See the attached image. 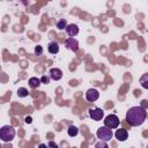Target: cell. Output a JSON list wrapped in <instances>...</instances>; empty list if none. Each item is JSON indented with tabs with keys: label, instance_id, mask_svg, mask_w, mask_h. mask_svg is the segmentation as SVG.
I'll return each mask as SVG.
<instances>
[{
	"label": "cell",
	"instance_id": "obj_1",
	"mask_svg": "<svg viewBox=\"0 0 148 148\" xmlns=\"http://www.w3.org/2000/svg\"><path fill=\"white\" fill-rule=\"evenodd\" d=\"M147 118V111L143 106H132L126 112L125 120L131 126H140L145 123Z\"/></svg>",
	"mask_w": 148,
	"mask_h": 148
},
{
	"label": "cell",
	"instance_id": "obj_2",
	"mask_svg": "<svg viewBox=\"0 0 148 148\" xmlns=\"http://www.w3.org/2000/svg\"><path fill=\"white\" fill-rule=\"evenodd\" d=\"M15 136V130L10 125H5L0 128V138L3 142H9Z\"/></svg>",
	"mask_w": 148,
	"mask_h": 148
},
{
	"label": "cell",
	"instance_id": "obj_3",
	"mask_svg": "<svg viewBox=\"0 0 148 148\" xmlns=\"http://www.w3.org/2000/svg\"><path fill=\"white\" fill-rule=\"evenodd\" d=\"M96 135H97V138H98L101 141L108 142V141H110V140L112 139L113 133H112V130L108 128L106 126H103V127H99V128L97 130Z\"/></svg>",
	"mask_w": 148,
	"mask_h": 148
},
{
	"label": "cell",
	"instance_id": "obj_4",
	"mask_svg": "<svg viewBox=\"0 0 148 148\" xmlns=\"http://www.w3.org/2000/svg\"><path fill=\"white\" fill-rule=\"evenodd\" d=\"M119 124H120V120L116 114H109L104 119V126H106L110 130L117 128L119 126Z\"/></svg>",
	"mask_w": 148,
	"mask_h": 148
},
{
	"label": "cell",
	"instance_id": "obj_5",
	"mask_svg": "<svg viewBox=\"0 0 148 148\" xmlns=\"http://www.w3.org/2000/svg\"><path fill=\"white\" fill-rule=\"evenodd\" d=\"M89 116H90V118H91L92 120L98 121V120H101V119L103 118V116H104V111H103L102 109H99V108L90 109V110H89Z\"/></svg>",
	"mask_w": 148,
	"mask_h": 148
},
{
	"label": "cell",
	"instance_id": "obj_6",
	"mask_svg": "<svg viewBox=\"0 0 148 148\" xmlns=\"http://www.w3.org/2000/svg\"><path fill=\"white\" fill-rule=\"evenodd\" d=\"M65 45H66L67 49H69V50L73 51V52H76V51L79 50V42H77L75 38H73V37L67 38V39L65 40Z\"/></svg>",
	"mask_w": 148,
	"mask_h": 148
},
{
	"label": "cell",
	"instance_id": "obj_7",
	"mask_svg": "<svg viewBox=\"0 0 148 148\" xmlns=\"http://www.w3.org/2000/svg\"><path fill=\"white\" fill-rule=\"evenodd\" d=\"M98 97H99V92H98V90H96L94 88L88 89L86 92V99L88 102H95L98 99Z\"/></svg>",
	"mask_w": 148,
	"mask_h": 148
},
{
	"label": "cell",
	"instance_id": "obj_8",
	"mask_svg": "<svg viewBox=\"0 0 148 148\" xmlns=\"http://www.w3.org/2000/svg\"><path fill=\"white\" fill-rule=\"evenodd\" d=\"M114 136H116V139L118 141H125L128 138V133H127V131L125 128H119V130L116 131Z\"/></svg>",
	"mask_w": 148,
	"mask_h": 148
},
{
	"label": "cell",
	"instance_id": "obj_9",
	"mask_svg": "<svg viewBox=\"0 0 148 148\" xmlns=\"http://www.w3.org/2000/svg\"><path fill=\"white\" fill-rule=\"evenodd\" d=\"M66 32H67V35H68L69 37H73V38H74V36H76V35L79 34V28H77V25L74 24V23L68 24L67 28H66Z\"/></svg>",
	"mask_w": 148,
	"mask_h": 148
},
{
	"label": "cell",
	"instance_id": "obj_10",
	"mask_svg": "<svg viewBox=\"0 0 148 148\" xmlns=\"http://www.w3.org/2000/svg\"><path fill=\"white\" fill-rule=\"evenodd\" d=\"M50 77L54 81H59L62 77V72L59 68H51L50 69Z\"/></svg>",
	"mask_w": 148,
	"mask_h": 148
},
{
	"label": "cell",
	"instance_id": "obj_11",
	"mask_svg": "<svg viewBox=\"0 0 148 148\" xmlns=\"http://www.w3.org/2000/svg\"><path fill=\"white\" fill-rule=\"evenodd\" d=\"M47 51L51 53V54H57L59 52V44L57 42H51L49 43L47 45Z\"/></svg>",
	"mask_w": 148,
	"mask_h": 148
},
{
	"label": "cell",
	"instance_id": "obj_12",
	"mask_svg": "<svg viewBox=\"0 0 148 148\" xmlns=\"http://www.w3.org/2000/svg\"><path fill=\"white\" fill-rule=\"evenodd\" d=\"M40 83H42L40 82V79H37L36 76H32V77L29 79V86L31 88H38Z\"/></svg>",
	"mask_w": 148,
	"mask_h": 148
},
{
	"label": "cell",
	"instance_id": "obj_13",
	"mask_svg": "<svg viewBox=\"0 0 148 148\" xmlns=\"http://www.w3.org/2000/svg\"><path fill=\"white\" fill-rule=\"evenodd\" d=\"M139 82H140V84H141L145 89H148V73L142 74L141 77H140V80H139Z\"/></svg>",
	"mask_w": 148,
	"mask_h": 148
},
{
	"label": "cell",
	"instance_id": "obj_14",
	"mask_svg": "<svg viewBox=\"0 0 148 148\" xmlns=\"http://www.w3.org/2000/svg\"><path fill=\"white\" fill-rule=\"evenodd\" d=\"M67 133H68V135L69 136H76L77 135V133H79V128L76 127V126H74V125H72V126H69L68 127V130H67Z\"/></svg>",
	"mask_w": 148,
	"mask_h": 148
},
{
	"label": "cell",
	"instance_id": "obj_15",
	"mask_svg": "<svg viewBox=\"0 0 148 148\" xmlns=\"http://www.w3.org/2000/svg\"><path fill=\"white\" fill-rule=\"evenodd\" d=\"M67 21L65 20V18H61V20H59L58 22H57V28L59 29V30H66V28H67Z\"/></svg>",
	"mask_w": 148,
	"mask_h": 148
},
{
	"label": "cell",
	"instance_id": "obj_16",
	"mask_svg": "<svg viewBox=\"0 0 148 148\" xmlns=\"http://www.w3.org/2000/svg\"><path fill=\"white\" fill-rule=\"evenodd\" d=\"M28 95H29V90H28L27 88L21 87V88L17 89V96H18V97H27Z\"/></svg>",
	"mask_w": 148,
	"mask_h": 148
},
{
	"label": "cell",
	"instance_id": "obj_17",
	"mask_svg": "<svg viewBox=\"0 0 148 148\" xmlns=\"http://www.w3.org/2000/svg\"><path fill=\"white\" fill-rule=\"evenodd\" d=\"M95 148H109V146H108V143L105 141H98L95 145Z\"/></svg>",
	"mask_w": 148,
	"mask_h": 148
},
{
	"label": "cell",
	"instance_id": "obj_18",
	"mask_svg": "<svg viewBox=\"0 0 148 148\" xmlns=\"http://www.w3.org/2000/svg\"><path fill=\"white\" fill-rule=\"evenodd\" d=\"M35 54H36V56H42V54H43V47H42L40 45H37V46L35 47Z\"/></svg>",
	"mask_w": 148,
	"mask_h": 148
},
{
	"label": "cell",
	"instance_id": "obj_19",
	"mask_svg": "<svg viewBox=\"0 0 148 148\" xmlns=\"http://www.w3.org/2000/svg\"><path fill=\"white\" fill-rule=\"evenodd\" d=\"M40 82H42V83H45V84H47V83L50 82V77H47L46 75H43V76L40 77Z\"/></svg>",
	"mask_w": 148,
	"mask_h": 148
},
{
	"label": "cell",
	"instance_id": "obj_20",
	"mask_svg": "<svg viewBox=\"0 0 148 148\" xmlns=\"http://www.w3.org/2000/svg\"><path fill=\"white\" fill-rule=\"evenodd\" d=\"M47 147H49V148H58V145H57L56 142H53V141H50V142L47 143Z\"/></svg>",
	"mask_w": 148,
	"mask_h": 148
},
{
	"label": "cell",
	"instance_id": "obj_21",
	"mask_svg": "<svg viewBox=\"0 0 148 148\" xmlns=\"http://www.w3.org/2000/svg\"><path fill=\"white\" fill-rule=\"evenodd\" d=\"M24 121H25L27 124H31V123H32V118H31V117H25Z\"/></svg>",
	"mask_w": 148,
	"mask_h": 148
},
{
	"label": "cell",
	"instance_id": "obj_22",
	"mask_svg": "<svg viewBox=\"0 0 148 148\" xmlns=\"http://www.w3.org/2000/svg\"><path fill=\"white\" fill-rule=\"evenodd\" d=\"M38 148H49L46 145H44V143H40L39 146H38Z\"/></svg>",
	"mask_w": 148,
	"mask_h": 148
}]
</instances>
